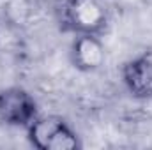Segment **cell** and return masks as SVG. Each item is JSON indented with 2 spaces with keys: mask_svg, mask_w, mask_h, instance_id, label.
<instances>
[{
  "mask_svg": "<svg viewBox=\"0 0 152 150\" xmlns=\"http://www.w3.org/2000/svg\"><path fill=\"white\" fill-rule=\"evenodd\" d=\"M57 16L60 25L75 34L99 36L108 21L99 0H57Z\"/></svg>",
  "mask_w": 152,
  "mask_h": 150,
  "instance_id": "obj_1",
  "label": "cell"
},
{
  "mask_svg": "<svg viewBox=\"0 0 152 150\" xmlns=\"http://www.w3.org/2000/svg\"><path fill=\"white\" fill-rule=\"evenodd\" d=\"M27 129L32 145L39 150H75L80 147L76 133L62 117H36Z\"/></svg>",
  "mask_w": 152,
  "mask_h": 150,
  "instance_id": "obj_2",
  "label": "cell"
},
{
  "mask_svg": "<svg viewBox=\"0 0 152 150\" xmlns=\"http://www.w3.org/2000/svg\"><path fill=\"white\" fill-rule=\"evenodd\" d=\"M37 117L34 97L20 87H11L0 92V118L9 125L28 127Z\"/></svg>",
  "mask_w": 152,
  "mask_h": 150,
  "instance_id": "obj_3",
  "label": "cell"
},
{
  "mask_svg": "<svg viewBox=\"0 0 152 150\" xmlns=\"http://www.w3.org/2000/svg\"><path fill=\"white\" fill-rule=\"evenodd\" d=\"M122 79L134 97H152V53H142L127 60L122 67Z\"/></svg>",
  "mask_w": 152,
  "mask_h": 150,
  "instance_id": "obj_4",
  "label": "cell"
},
{
  "mask_svg": "<svg viewBox=\"0 0 152 150\" xmlns=\"http://www.w3.org/2000/svg\"><path fill=\"white\" fill-rule=\"evenodd\" d=\"M71 60L73 66L80 71L85 73L97 71L106 60L101 39L94 34H78L71 48Z\"/></svg>",
  "mask_w": 152,
  "mask_h": 150,
  "instance_id": "obj_5",
  "label": "cell"
},
{
  "mask_svg": "<svg viewBox=\"0 0 152 150\" xmlns=\"http://www.w3.org/2000/svg\"><path fill=\"white\" fill-rule=\"evenodd\" d=\"M30 0H9L4 7V14L11 25H23L30 18Z\"/></svg>",
  "mask_w": 152,
  "mask_h": 150,
  "instance_id": "obj_6",
  "label": "cell"
}]
</instances>
